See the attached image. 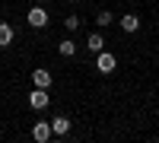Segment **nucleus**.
I'll use <instances>...</instances> for the list:
<instances>
[{"instance_id": "obj_4", "label": "nucleus", "mask_w": 159, "mask_h": 143, "mask_svg": "<svg viewBox=\"0 0 159 143\" xmlns=\"http://www.w3.org/2000/svg\"><path fill=\"white\" fill-rule=\"evenodd\" d=\"M51 137H54V134H51V121H35L32 124V140L35 143H48Z\"/></svg>"}, {"instance_id": "obj_13", "label": "nucleus", "mask_w": 159, "mask_h": 143, "mask_svg": "<svg viewBox=\"0 0 159 143\" xmlns=\"http://www.w3.org/2000/svg\"><path fill=\"white\" fill-rule=\"evenodd\" d=\"M67 3H80V0H67Z\"/></svg>"}, {"instance_id": "obj_10", "label": "nucleus", "mask_w": 159, "mask_h": 143, "mask_svg": "<svg viewBox=\"0 0 159 143\" xmlns=\"http://www.w3.org/2000/svg\"><path fill=\"white\" fill-rule=\"evenodd\" d=\"M57 51L64 57H73L76 54V42H70V38H64V42H57Z\"/></svg>"}, {"instance_id": "obj_11", "label": "nucleus", "mask_w": 159, "mask_h": 143, "mask_svg": "<svg viewBox=\"0 0 159 143\" xmlns=\"http://www.w3.org/2000/svg\"><path fill=\"white\" fill-rule=\"evenodd\" d=\"M96 22H99V29H108V25L115 22V16H111L108 10H99V16H96Z\"/></svg>"}, {"instance_id": "obj_1", "label": "nucleus", "mask_w": 159, "mask_h": 143, "mask_svg": "<svg viewBox=\"0 0 159 143\" xmlns=\"http://www.w3.org/2000/svg\"><path fill=\"white\" fill-rule=\"evenodd\" d=\"M115 67H118V57L111 54V51H99V54H96V70L102 73V76H108V73H115Z\"/></svg>"}, {"instance_id": "obj_6", "label": "nucleus", "mask_w": 159, "mask_h": 143, "mask_svg": "<svg viewBox=\"0 0 159 143\" xmlns=\"http://www.w3.org/2000/svg\"><path fill=\"white\" fill-rule=\"evenodd\" d=\"M118 25H121V29L130 35V32H137V29H140V16H137V13H124V16L118 19Z\"/></svg>"}, {"instance_id": "obj_14", "label": "nucleus", "mask_w": 159, "mask_h": 143, "mask_svg": "<svg viewBox=\"0 0 159 143\" xmlns=\"http://www.w3.org/2000/svg\"><path fill=\"white\" fill-rule=\"evenodd\" d=\"M38 3H48V0H38Z\"/></svg>"}, {"instance_id": "obj_3", "label": "nucleus", "mask_w": 159, "mask_h": 143, "mask_svg": "<svg viewBox=\"0 0 159 143\" xmlns=\"http://www.w3.org/2000/svg\"><path fill=\"white\" fill-rule=\"evenodd\" d=\"M48 19H51V16H48V10H45V7H32L29 13H25V22H29L32 29H45Z\"/></svg>"}, {"instance_id": "obj_12", "label": "nucleus", "mask_w": 159, "mask_h": 143, "mask_svg": "<svg viewBox=\"0 0 159 143\" xmlns=\"http://www.w3.org/2000/svg\"><path fill=\"white\" fill-rule=\"evenodd\" d=\"M80 22H83V19H80L76 13H70V16L64 19V29H67V32H76V29H80Z\"/></svg>"}, {"instance_id": "obj_5", "label": "nucleus", "mask_w": 159, "mask_h": 143, "mask_svg": "<svg viewBox=\"0 0 159 143\" xmlns=\"http://www.w3.org/2000/svg\"><path fill=\"white\" fill-rule=\"evenodd\" d=\"M70 118H67V114H54V118H51V134H54V137H67L70 134Z\"/></svg>"}, {"instance_id": "obj_7", "label": "nucleus", "mask_w": 159, "mask_h": 143, "mask_svg": "<svg viewBox=\"0 0 159 143\" xmlns=\"http://www.w3.org/2000/svg\"><path fill=\"white\" fill-rule=\"evenodd\" d=\"M51 80H54V76H51V70H32V86H42V89H51Z\"/></svg>"}, {"instance_id": "obj_2", "label": "nucleus", "mask_w": 159, "mask_h": 143, "mask_svg": "<svg viewBox=\"0 0 159 143\" xmlns=\"http://www.w3.org/2000/svg\"><path fill=\"white\" fill-rule=\"evenodd\" d=\"M48 102H51V92H48V89H42V86H32V92H29V108L42 111V108H48Z\"/></svg>"}, {"instance_id": "obj_9", "label": "nucleus", "mask_w": 159, "mask_h": 143, "mask_svg": "<svg viewBox=\"0 0 159 143\" xmlns=\"http://www.w3.org/2000/svg\"><path fill=\"white\" fill-rule=\"evenodd\" d=\"M86 48L92 51V54H99V51L105 48V38H102V32H92V35L86 38Z\"/></svg>"}, {"instance_id": "obj_8", "label": "nucleus", "mask_w": 159, "mask_h": 143, "mask_svg": "<svg viewBox=\"0 0 159 143\" xmlns=\"http://www.w3.org/2000/svg\"><path fill=\"white\" fill-rule=\"evenodd\" d=\"M13 38H16V29H13L10 22H0V48H10Z\"/></svg>"}]
</instances>
